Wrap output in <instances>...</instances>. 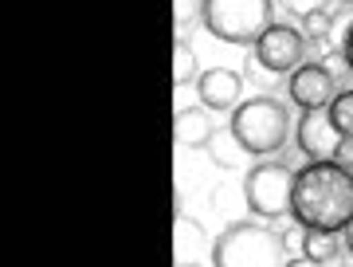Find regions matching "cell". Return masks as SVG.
Here are the masks:
<instances>
[{"label":"cell","instance_id":"12","mask_svg":"<svg viewBox=\"0 0 353 267\" xmlns=\"http://www.w3.org/2000/svg\"><path fill=\"white\" fill-rule=\"evenodd\" d=\"M201 255H204V228L196 220L181 217L176 220V259L181 264H196Z\"/></svg>","mask_w":353,"mask_h":267},{"label":"cell","instance_id":"20","mask_svg":"<svg viewBox=\"0 0 353 267\" xmlns=\"http://www.w3.org/2000/svg\"><path fill=\"white\" fill-rule=\"evenodd\" d=\"M176 267H204V264H176Z\"/></svg>","mask_w":353,"mask_h":267},{"label":"cell","instance_id":"10","mask_svg":"<svg viewBox=\"0 0 353 267\" xmlns=\"http://www.w3.org/2000/svg\"><path fill=\"white\" fill-rule=\"evenodd\" d=\"M173 134H176V146H185V150H204L208 138L216 134L212 110H208V106H181L176 118H173Z\"/></svg>","mask_w":353,"mask_h":267},{"label":"cell","instance_id":"15","mask_svg":"<svg viewBox=\"0 0 353 267\" xmlns=\"http://www.w3.org/2000/svg\"><path fill=\"white\" fill-rule=\"evenodd\" d=\"M330 118L341 130V138L353 141V90H338V99L330 102Z\"/></svg>","mask_w":353,"mask_h":267},{"label":"cell","instance_id":"3","mask_svg":"<svg viewBox=\"0 0 353 267\" xmlns=\"http://www.w3.org/2000/svg\"><path fill=\"white\" fill-rule=\"evenodd\" d=\"M232 134L252 157H271V153L287 150V141L294 138V122H290V106L279 102L275 95H255L243 99L232 110Z\"/></svg>","mask_w":353,"mask_h":267},{"label":"cell","instance_id":"18","mask_svg":"<svg viewBox=\"0 0 353 267\" xmlns=\"http://www.w3.org/2000/svg\"><path fill=\"white\" fill-rule=\"evenodd\" d=\"M341 51H345V63H350V75H353V20L345 28V39H341Z\"/></svg>","mask_w":353,"mask_h":267},{"label":"cell","instance_id":"4","mask_svg":"<svg viewBox=\"0 0 353 267\" xmlns=\"http://www.w3.org/2000/svg\"><path fill=\"white\" fill-rule=\"evenodd\" d=\"M275 12V0H201L196 8L204 32L232 48H255V39L271 24H279Z\"/></svg>","mask_w":353,"mask_h":267},{"label":"cell","instance_id":"8","mask_svg":"<svg viewBox=\"0 0 353 267\" xmlns=\"http://www.w3.org/2000/svg\"><path fill=\"white\" fill-rule=\"evenodd\" d=\"M287 95L299 110H326L338 99V79L326 63H303L287 75Z\"/></svg>","mask_w":353,"mask_h":267},{"label":"cell","instance_id":"5","mask_svg":"<svg viewBox=\"0 0 353 267\" xmlns=\"http://www.w3.org/2000/svg\"><path fill=\"white\" fill-rule=\"evenodd\" d=\"M294 177L299 169H290L287 161H259L243 173V204L248 212L267 224L290 217V204H294Z\"/></svg>","mask_w":353,"mask_h":267},{"label":"cell","instance_id":"7","mask_svg":"<svg viewBox=\"0 0 353 267\" xmlns=\"http://www.w3.org/2000/svg\"><path fill=\"white\" fill-rule=\"evenodd\" d=\"M294 141H299V150H303L306 161H338L341 150H345V138L334 126L330 106L326 110H303L299 115V126H294Z\"/></svg>","mask_w":353,"mask_h":267},{"label":"cell","instance_id":"14","mask_svg":"<svg viewBox=\"0 0 353 267\" xmlns=\"http://www.w3.org/2000/svg\"><path fill=\"white\" fill-rule=\"evenodd\" d=\"M201 79V59L185 36L176 39V63H173V87H196Z\"/></svg>","mask_w":353,"mask_h":267},{"label":"cell","instance_id":"9","mask_svg":"<svg viewBox=\"0 0 353 267\" xmlns=\"http://www.w3.org/2000/svg\"><path fill=\"white\" fill-rule=\"evenodd\" d=\"M240 95H243V75L232 71V67H208V71H201V79H196V99H201V106H208L212 115H232L243 102Z\"/></svg>","mask_w":353,"mask_h":267},{"label":"cell","instance_id":"13","mask_svg":"<svg viewBox=\"0 0 353 267\" xmlns=\"http://www.w3.org/2000/svg\"><path fill=\"white\" fill-rule=\"evenodd\" d=\"M303 255L318 259V264H330L341 255V232H318V228H306L303 236Z\"/></svg>","mask_w":353,"mask_h":267},{"label":"cell","instance_id":"1","mask_svg":"<svg viewBox=\"0 0 353 267\" xmlns=\"http://www.w3.org/2000/svg\"><path fill=\"white\" fill-rule=\"evenodd\" d=\"M290 217L299 228L345 232L353 228V169L341 161H310L294 177Z\"/></svg>","mask_w":353,"mask_h":267},{"label":"cell","instance_id":"11","mask_svg":"<svg viewBox=\"0 0 353 267\" xmlns=\"http://www.w3.org/2000/svg\"><path fill=\"white\" fill-rule=\"evenodd\" d=\"M204 153H208V161H212L216 169H236V166H243V157H252V153H248L240 141H236L232 126H224V130L216 126V134L208 138Z\"/></svg>","mask_w":353,"mask_h":267},{"label":"cell","instance_id":"21","mask_svg":"<svg viewBox=\"0 0 353 267\" xmlns=\"http://www.w3.org/2000/svg\"><path fill=\"white\" fill-rule=\"evenodd\" d=\"M338 4H353V0H338Z\"/></svg>","mask_w":353,"mask_h":267},{"label":"cell","instance_id":"6","mask_svg":"<svg viewBox=\"0 0 353 267\" xmlns=\"http://www.w3.org/2000/svg\"><path fill=\"white\" fill-rule=\"evenodd\" d=\"M306 48H310V39L303 36V28L294 24H271L263 36L255 39L252 48V63L263 67L267 75H290L294 67L306 63Z\"/></svg>","mask_w":353,"mask_h":267},{"label":"cell","instance_id":"16","mask_svg":"<svg viewBox=\"0 0 353 267\" xmlns=\"http://www.w3.org/2000/svg\"><path fill=\"white\" fill-rule=\"evenodd\" d=\"M303 36L310 39V43H318V48H326L330 43V32H334V8H322V12H314L310 20H303Z\"/></svg>","mask_w":353,"mask_h":267},{"label":"cell","instance_id":"17","mask_svg":"<svg viewBox=\"0 0 353 267\" xmlns=\"http://www.w3.org/2000/svg\"><path fill=\"white\" fill-rule=\"evenodd\" d=\"M279 4V12H287L290 20H310L314 12H322V8H330V0H275Z\"/></svg>","mask_w":353,"mask_h":267},{"label":"cell","instance_id":"22","mask_svg":"<svg viewBox=\"0 0 353 267\" xmlns=\"http://www.w3.org/2000/svg\"><path fill=\"white\" fill-rule=\"evenodd\" d=\"M350 232H353V228H350ZM350 248H353V236H350Z\"/></svg>","mask_w":353,"mask_h":267},{"label":"cell","instance_id":"2","mask_svg":"<svg viewBox=\"0 0 353 267\" xmlns=\"http://www.w3.org/2000/svg\"><path fill=\"white\" fill-rule=\"evenodd\" d=\"M290 252L283 232L267 220H232L212 244V267H287Z\"/></svg>","mask_w":353,"mask_h":267},{"label":"cell","instance_id":"19","mask_svg":"<svg viewBox=\"0 0 353 267\" xmlns=\"http://www.w3.org/2000/svg\"><path fill=\"white\" fill-rule=\"evenodd\" d=\"M287 267H326V264H318V259H310V255H303V259H299V255H290Z\"/></svg>","mask_w":353,"mask_h":267}]
</instances>
